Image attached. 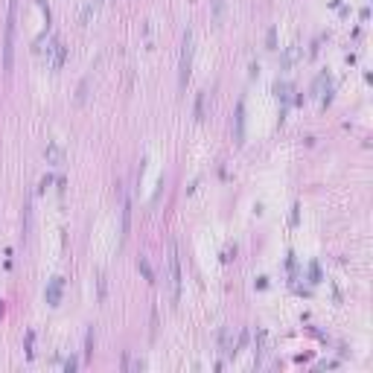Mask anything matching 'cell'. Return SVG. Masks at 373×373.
Segmentation results:
<instances>
[{"label": "cell", "mask_w": 373, "mask_h": 373, "mask_svg": "<svg viewBox=\"0 0 373 373\" xmlns=\"http://www.w3.org/2000/svg\"><path fill=\"white\" fill-rule=\"evenodd\" d=\"M169 289L172 303L181 301V260H178V242L169 239Z\"/></svg>", "instance_id": "obj_3"}, {"label": "cell", "mask_w": 373, "mask_h": 373, "mask_svg": "<svg viewBox=\"0 0 373 373\" xmlns=\"http://www.w3.org/2000/svg\"><path fill=\"white\" fill-rule=\"evenodd\" d=\"M15 20H18V0H9L6 38H3V67H6V73H12V64H15Z\"/></svg>", "instance_id": "obj_1"}, {"label": "cell", "mask_w": 373, "mask_h": 373, "mask_svg": "<svg viewBox=\"0 0 373 373\" xmlns=\"http://www.w3.org/2000/svg\"><path fill=\"white\" fill-rule=\"evenodd\" d=\"M47 161L50 163H61V149H59V143H47Z\"/></svg>", "instance_id": "obj_8"}, {"label": "cell", "mask_w": 373, "mask_h": 373, "mask_svg": "<svg viewBox=\"0 0 373 373\" xmlns=\"http://www.w3.org/2000/svg\"><path fill=\"white\" fill-rule=\"evenodd\" d=\"M233 120H236V143L242 146L245 143V102L242 100L236 102V117Z\"/></svg>", "instance_id": "obj_6"}, {"label": "cell", "mask_w": 373, "mask_h": 373, "mask_svg": "<svg viewBox=\"0 0 373 373\" xmlns=\"http://www.w3.org/2000/svg\"><path fill=\"white\" fill-rule=\"evenodd\" d=\"M204 111H207V91H198V96H195V120L198 122L204 120Z\"/></svg>", "instance_id": "obj_7"}, {"label": "cell", "mask_w": 373, "mask_h": 373, "mask_svg": "<svg viewBox=\"0 0 373 373\" xmlns=\"http://www.w3.org/2000/svg\"><path fill=\"white\" fill-rule=\"evenodd\" d=\"M61 289H64V280H61V277H53L50 286H47V292H44V297H47V303H50V306H59Z\"/></svg>", "instance_id": "obj_5"}, {"label": "cell", "mask_w": 373, "mask_h": 373, "mask_svg": "<svg viewBox=\"0 0 373 373\" xmlns=\"http://www.w3.org/2000/svg\"><path fill=\"white\" fill-rule=\"evenodd\" d=\"M93 353V327L88 330V338H85V359H91Z\"/></svg>", "instance_id": "obj_11"}, {"label": "cell", "mask_w": 373, "mask_h": 373, "mask_svg": "<svg viewBox=\"0 0 373 373\" xmlns=\"http://www.w3.org/2000/svg\"><path fill=\"white\" fill-rule=\"evenodd\" d=\"M192 53H195V47H192V30L187 27L184 30V41H181V64H178V88H187V82H190V73H192Z\"/></svg>", "instance_id": "obj_2"}, {"label": "cell", "mask_w": 373, "mask_h": 373, "mask_svg": "<svg viewBox=\"0 0 373 373\" xmlns=\"http://www.w3.org/2000/svg\"><path fill=\"white\" fill-rule=\"evenodd\" d=\"M137 268H140V271H143V277H146V280H149V283H155V274H152V268H149V260H146V257H140V260H137Z\"/></svg>", "instance_id": "obj_9"}, {"label": "cell", "mask_w": 373, "mask_h": 373, "mask_svg": "<svg viewBox=\"0 0 373 373\" xmlns=\"http://www.w3.org/2000/svg\"><path fill=\"white\" fill-rule=\"evenodd\" d=\"M222 18H225V0H213V20L222 23Z\"/></svg>", "instance_id": "obj_10"}, {"label": "cell", "mask_w": 373, "mask_h": 373, "mask_svg": "<svg viewBox=\"0 0 373 373\" xmlns=\"http://www.w3.org/2000/svg\"><path fill=\"white\" fill-rule=\"evenodd\" d=\"M32 341H35V333H27V356L32 359Z\"/></svg>", "instance_id": "obj_12"}, {"label": "cell", "mask_w": 373, "mask_h": 373, "mask_svg": "<svg viewBox=\"0 0 373 373\" xmlns=\"http://www.w3.org/2000/svg\"><path fill=\"white\" fill-rule=\"evenodd\" d=\"M64 56H67V47H64V41H61V38H53L50 47H47V64H50L53 70H59L61 64H64Z\"/></svg>", "instance_id": "obj_4"}]
</instances>
